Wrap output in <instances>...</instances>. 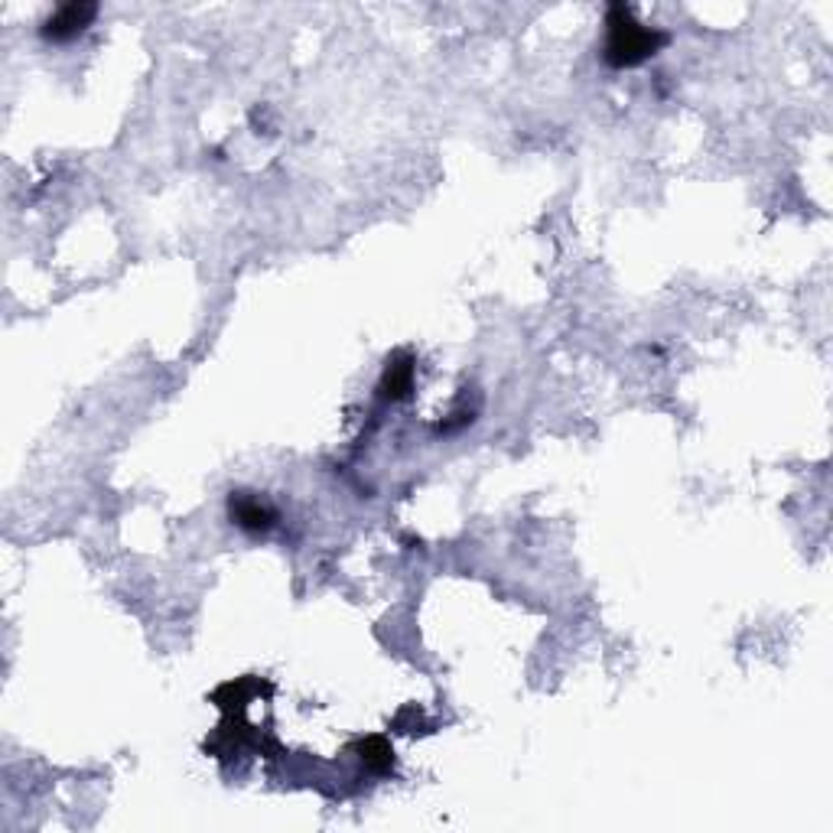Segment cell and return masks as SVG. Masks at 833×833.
I'll list each match as a JSON object with an SVG mask.
<instances>
[{
	"mask_svg": "<svg viewBox=\"0 0 833 833\" xmlns=\"http://www.w3.org/2000/svg\"><path fill=\"white\" fill-rule=\"evenodd\" d=\"M95 17H98V3L72 0V3L56 7V10L43 20L40 33H43V40H50V43H68V40L82 36V33L95 23Z\"/></svg>",
	"mask_w": 833,
	"mask_h": 833,
	"instance_id": "2",
	"label": "cell"
},
{
	"mask_svg": "<svg viewBox=\"0 0 833 833\" xmlns=\"http://www.w3.org/2000/svg\"><path fill=\"white\" fill-rule=\"evenodd\" d=\"M667 46V33H661L655 27H645L632 7L625 3H612L605 10V46H602V60L612 68H635L642 62L655 60L657 53Z\"/></svg>",
	"mask_w": 833,
	"mask_h": 833,
	"instance_id": "1",
	"label": "cell"
},
{
	"mask_svg": "<svg viewBox=\"0 0 833 833\" xmlns=\"http://www.w3.org/2000/svg\"><path fill=\"white\" fill-rule=\"evenodd\" d=\"M229 515H232V521L239 525L241 531H247V535H264V531H271L277 525V512L264 498H257L251 492H232Z\"/></svg>",
	"mask_w": 833,
	"mask_h": 833,
	"instance_id": "3",
	"label": "cell"
},
{
	"mask_svg": "<svg viewBox=\"0 0 833 833\" xmlns=\"http://www.w3.org/2000/svg\"><path fill=\"white\" fill-rule=\"evenodd\" d=\"M356 752L358 759H361V766L371 769V772L384 774L391 772V766H394V752H391V746H388L384 736H365V739H358Z\"/></svg>",
	"mask_w": 833,
	"mask_h": 833,
	"instance_id": "5",
	"label": "cell"
},
{
	"mask_svg": "<svg viewBox=\"0 0 833 833\" xmlns=\"http://www.w3.org/2000/svg\"><path fill=\"white\" fill-rule=\"evenodd\" d=\"M411 391H414V358L408 352H398V356L388 358V365H384L378 394L384 401H404Z\"/></svg>",
	"mask_w": 833,
	"mask_h": 833,
	"instance_id": "4",
	"label": "cell"
}]
</instances>
